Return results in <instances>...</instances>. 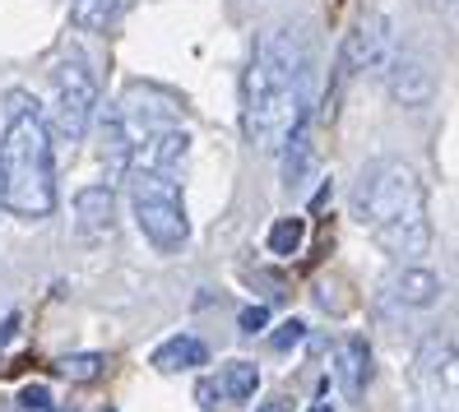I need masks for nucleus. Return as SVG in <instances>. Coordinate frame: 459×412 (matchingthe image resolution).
I'll use <instances>...</instances> for the list:
<instances>
[{
	"label": "nucleus",
	"instance_id": "obj_1",
	"mask_svg": "<svg viewBox=\"0 0 459 412\" xmlns=\"http://www.w3.org/2000/svg\"><path fill=\"white\" fill-rule=\"evenodd\" d=\"M311 112L307 84V42L292 23L260 29L251 61L241 70V134L251 149L283 144L288 125Z\"/></svg>",
	"mask_w": 459,
	"mask_h": 412
},
{
	"label": "nucleus",
	"instance_id": "obj_2",
	"mask_svg": "<svg viewBox=\"0 0 459 412\" xmlns=\"http://www.w3.org/2000/svg\"><path fill=\"white\" fill-rule=\"evenodd\" d=\"M0 204L23 223L51 218L56 209V158H51V121L29 89L5 93V130H0Z\"/></svg>",
	"mask_w": 459,
	"mask_h": 412
},
{
	"label": "nucleus",
	"instance_id": "obj_3",
	"mask_svg": "<svg viewBox=\"0 0 459 412\" xmlns=\"http://www.w3.org/2000/svg\"><path fill=\"white\" fill-rule=\"evenodd\" d=\"M353 213L390 255L409 260V264L427 255V245H431L427 185L413 162H403V158L367 162L353 185Z\"/></svg>",
	"mask_w": 459,
	"mask_h": 412
},
{
	"label": "nucleus",
	"instance_id": "obj_4",
	"mask_svg": "<svg viewBox=\"0 0 459 412\" xmlns=\"http://www.w3.org/2000/svg\"><path fill=\"white\" fill-rule=\"evenodd\" d=\"M130 209L153 251L172 255L191 241V218H186L177 172H130Z\"/></svg>",
	"mask_w": 459,
	"mask_h": 412
},
{
	"label": "nucleus",
	"instance_id": "obj_5",
	"mask_svg": "<svg viewBox=\"0 0 459 412\" xmlns=\"http://www.w3.org/2000/svg\"><path fill=\"white\" fill-rule=\"evenodd\" d=\"M93 116H98V74L79 51H65L51 65V125L65 144H79Z\"/></svg>",
	"mask_w": 459,
	"mask_h": 412
},
{
	"label": "nucleus",
	"instance_id": "obj_6",
	"mask_svg": "<svg viewBox=\"0 0 459 412\" xmlns=\"http://www.w3.org/2000/svg\"><path fill=\"white\" fill-rule=\"evenodd\" d=\"M413 384L437 412H459V343L450 334H427L418 343Z\"/></svg>",
	"mask_w": 459,
	"mask_h": 412
},
{
	"label": "nucleus",
	"instance_id": "obj_7",
	"mask_svg": "<svg viewBox=\"0 0 459 412\" xmlns=\"http://www.w3.org/2000/svg\"><path fill=\"white\" fill-rule=\"evenodd\" d=\"M390 14H367L353 33H348L343 51H339V79H353V74H367V70H385L394 56H390Z\"/></svg>",
	"mask_w": 459,
	"mask_h": 412
},
{
	"label": "nucleus",
	"instance_id": "obj_8",
	"mask_svg": "<svg viewBox=\"0 0 459 412\" xmlns=\"http://www.w3.org/2000/svg\"><path fill=\"white\" fill-rule=\"evenodd\" d=\"M385 70H390V98L403 112H422L437 98V70H431V61L413 56V51H399Z\"/></svg>",
	"mask_w": 459,
	"mask_h": 412
},
{
	"label": "nucleus",
	"instance_id": "obj_9",
	"mask_svg": "<svg viewBox=\"0 0 459 412\" xmlns=\"http://www.w3.org/2000/svg\"><path fill=\"white\" fill-rule=\"evenodd\" d=\"M316 172V130H311V112H302L288 134H283V144H279V176H283V190L288 195H297Z\"/></svg>",
	"mask_w": 459,
	"mask_h": 412
},
{
	"label": "nucleus",
	"instance_id": "obj_10",
	"mask_svg": "<svg viewBox=\"0 0 459 412\" xmlns=\"http://www.w3.org/2000/svg\"><path fill=\"white\" fill-rule=\"evenodd\" d=\"M74 232L84 241H107L117 232V195H112V185H84L74 195Z\"/></svg>",
	"mask_w": 459,
	"mask_h": 412
},
{
	"label": "nucleus",
	"instance_id": "obj_11",
	"mask_svg": "<svg viewBox=\"0 0 459 412\" xmlns=\"http://www.w3.org/2000/svg\"><path fill=\"white\" fill-rule=\"evenodd\" d=\"M394 296L403 301V306H413V311H427V306H437L441 301V279H437V269H427V264H409L394 279Z\"/></svg>",
	"mask_w": 459,
	"mask_h": 412
},
{
	"label": "nucleus",
	"instance_id": "obj_12",
	"mask_svg": "<svg viewBox=\"0 0 459 412\" xmlns=\"http://www.w3.org/2000/svg\"><path fill=\"white\" fill-rule=\"evenodd\" d=\"M209 362V348L191 334H172L168 343L153 348V366L163 375H177V371H191V366H204Z\"/></svg>",
	"mask_w": 459,
	"mask_h": 412
},
{
	"label": "nucleus",
	"instance_id": "obj_13",
	"mask_svg": "<svg viewBox=\"0 0 459 412\" xmlns=\"http://www.w3.org/2000/svg\"><path fill=\"white\" fill-rule=\"evenodd\" d=\"M126 0H70V23L79 33H107Z\"/></svg>",
	"mask_w": 459,
	"mask_h": 412
},
{
	"label": "nucleus",
	"instance_id": "obj_14",
	"mask_svg": "<svg viewBox=\"0 0 459 412\" xmlns=\"http://www.w3.org/2000/svg\"><path fill=\"white\" fill-rule=\"evenodd\" d=\"M367 380H371V352H367V339H348V348H343V356H339V384L348 390V399H358Z\"/></svg>",
	"mask_w": 459,
	"mask_h": 412
},
{
	"label": "nucleus",
	"instance_id": "obj_15",
	"mask_svg": "<svg viewBox=\"0 0 459 412\" xmlns=\"http://www.w3.org/2000/svg\"><path fill=\"white\" fill-rule=\"evenodd\" d=\"M219 384H223V399L228 403H247V399H255V390H260V366L255 362H228L223 366V375H219Z\"/></svg>",
	"mask_w": 459,
	"mask_h": 412
},
{
	"label": "nucleus",
	"instance_id": "obj_16",
	"mask_svg": "<svg viewBox=\"0 0 459 412\" xmlns=\"http://www.w3.org/2000/svg\"><path fill=\"white\" fill-rule=\"evenodd\" d=\"M302 236H307V223H302V218H279V223L269 227V251H274V255H297Z\"/></svg>",
	"mask_w": 459,
	"mask_h": 412
},
{
	"label": "nucleus",
	"instance_id": "obj_17",
	"mask_svg": "<svg viewBox=\"0 0 459 412\" xmlns=\"http://www.w3.org/2000/svg\"><path fill=\"white\" fill-rule=\"evenodd\" d=\"M102 366H107V356L102 352H74V356H61V375L65 380H98L102 375Z\"/></svg>",
	"mask_w": 459,
	"mask_h": 412
},
{
	"label": "nucleus",
	"instance_id": "obj_18",
	"mask_svg": "<svg viewBox=\"0 0 459 412\" xmlns=\"http://www.w3.org/2000/svg\"><path fill=\"white\" fill-rule=\"evenodd\" d=\"M302 339H307V324L302 320H283L279 334H274V352H288V348H297Z\"/></svg>",
	"mask_w": 459,
	"mask_h": 412
},
{
	"label": "nucleus",
	"instance_id": "obj_19",
	"mask_svg": "<svg viewBox=\"0 0 459 412\" xmlns=\"http://www.w3.org/2000/svg\"><path fill=\"white\" fill-rule=\"evenodd\" d=\"M237 324H241V334H260V329L269 324V311L264 306H247V311L237 315Z\"/></svg>",
	"mask_w": 459,
	"mask_h": 412
},
{
	"label": "nucleus",
	"instance_id": "obj_20",
	"mask_svg": "<svg viewBox=\"0 0 459 412\" xmlns=\"http://www.w3.org/2000/svg\"><path fill=\"white\" fill-rule=\"evenodd\" d=\"M19 403L29 408V412H51V394L42 390V384H29V390L19 394Z\"/></svg>",
	"mask_w": 459,
	"mask_h": 412
},
{
	"label": "nucleus",
	"instance_id": "obj_21",
	"mask_svg": "<svg viewBox=\"0 0 459 412\" xmlns=\"http://www.w3.org/2000/svg\"><path fill=\"white\" fill-rule=\"evenodd\" d=\"M219 394H223L219 380H200V384H195V403H200V408H213V403H219Z\"/></svg>",
	"mask_w": 459,
	"mask_h": 412
},
{
	"label": "nucleus",
	"instance_id": "obj_22",
	"mask_svg": "<svg viewBox=\"0 0 459 412\" xmlns=\"http://www.w3.org/2000/svg\"><path fill=\"white\" fill-rule=\"evenodd\" d=\"M14 329H19V315H5V324H0V343H10Z\"/></svg>",
	"mask_w": 459,
	"mask_h": 412
},
{
	"label": "nucleus",
	"instance_id": "obj_23",
	"mask_svg": "<svg viewBox=\"0 0 459 412\" xmlns=\"http://www.w3.org/2000/svg\"><path fill=\"white\" fill-rule=\"evenodd\" d=\"M255 412H292V408H288V399H269V403H260Z\"/></svg>",
	"mask_w": 459,
	"mask_h": 412
},
{
	"label": "nucleus",
	"instance_id": "obj_24",
	"mask_svg": "<svg viewBox=\"0 0 459 412\" xmlns=\"http://www.w3.org/2000/svg\"><path fill=\"white\" fill-rule=\"evenodd\" d=\"M307 412H334V408H330V403H311Z\"/></svg>",
	"mask_w": 459,
	"mask_h": 412
}]
</instances>
